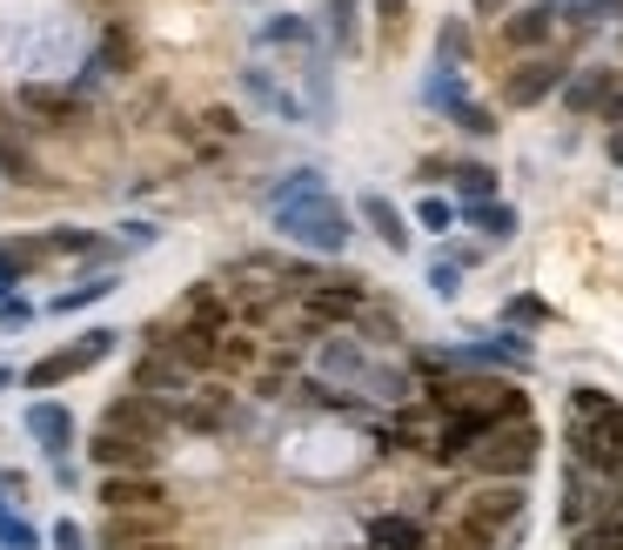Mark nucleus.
<instances>
[{"label": "nucleus", "mask_w": 623, "mask_h": 550, "mask_svg": "<svg viewBox=\"0 0 623 550\" xmlns=\"http://www.w3.org/2000/svg\"><path fill=\"white\" fill-rule=\"evenodd\" d=\"M261 202H269V222L289 235V242H302V249H315V256H342V249H348V215H342V202L329 195L322 175L296 169V175H282Z\"/></svg>", "instance_id": "f257e3e1"}, {"label": "nucleus", "mask_w": 623, "mask_h": 550, "mask_svg": "<svg viewBox=\"0 0 623 550\" xmlns=\"http://www.w3.org/2000/svg\"><path fill=\"white\" fill-rule=\"evenodd\" d=\"M570 456L577 470H590V477H623V403L603 397V389L577 382L570 389Z\"/></svg>", "instance_id": "f03ea898"}, {"label": "nucleus", "mask_w": 623, "mask_h": 550, "mask_svg": "<svg viewBox=\"0 0 623 550\" xmlns=\"http://www.w3.org/2000/svg\"><path fill=\"white\" fill-rule=\"evenodd\" d=\"M315 369H322V382H335V389H369V397H389V403L409 397V376L383 369L355 336H329V343L315 349Z\"/></svg>", "instance_id": "7ed1b4c3"}, {"label": "nucleus", "mask_w": 623, "mask_h": 550, "mask_svg": "<svg viewBox=\"0 0 623 550\" xmlns=\"http://www.w3.org/2000/svg\"><path fill=\"white\" fill-rule=\"evenodd\" d=\"M537 456H544V436H537V423H529V417L496 423V430L470 450V463H476L483 484H523L529 470H537Z\"/></svg>", "instance_id": "20e7f679"}, {"label": "nucleus", "mask_w": 623, "mask_h": 550, "mask_svg": "<svg viewBox=\"0 0 623 550\" xmlns=\"http://www.w3.org/2000/svg\"><path fill=\"white\" fill-rule=\"evenodd\" d=\"M121 349V330H87L80 343H67V349H54V356H41L34 369H28V389H61L67 376H80V369H95V363H108Z\"/></svg>", "instance_id": "39448f33"}, {"label": "nucleus", "mask_w": 623, "mask_h": 550, "mask_svg": "<svg viewBox=\"0 0 623 550\" xmlns=\"http://www.w3.org/2000/svg\"><path fill=\"white\" fill-rule=\"evenodd\" d=\"M302 309H309L315 330L355 323V316L369 309V282H355V276H315V282H302Z\"/></svg>", "instance_id": "423d86ee"}, {"label": "nucleus", "mask_w": 623, "mask_h": 550, "mask_svg": "<svg viewBox=\"0 0 623 550\" xmlns=\"http://www.w3.org/2000/svg\"><path fill=\"white\" fill-rule=\"evenodd\" d=\"M195 382H202V376H195L182 356H168V349H154V343H148V349L135 356V382H128V389H141V397H154V403H168V410H174Z\"/></svg>", "instance_id": "0eeeda50"}, {"label": "nucleus", "mask_w": 623, "mask_h": 550, "mask_svg": "<svg viewBox=\"0 0 623 550\" xmlns=\"http://www.w3.org/2000/svg\"><path fill=\"white\" fill-rule=\"evenodd\" d=\"M95 430H115V436L161 443L174 423H168V403H154V397H141V389H128V397H115V403L101 410V423H95Z\"/></svg>", "instance_id": "6e6552de"}, {"label": "nucleus", "mask_w": 623, "mask_h": 550, "mask_svg": "<svg viewBox=\"0 0 623 550\" xmlns=\"http://www.w3.org/2000/svg\"><path fill=\"white\" fill-rule=\"evenodd\" d=\"M95 497H101V517H115V510H168L174 504L154 470H121V477H101Z\"/></svg>", "instance_id": "1a4fd4ad"}, {"label": "nucleus", "mask_w": 623, "mask_h": 550, "mask_svg": "<svg viewBox=\"0 0 623 550\" xmlns=\"http://www.w3.org/2000/svg\"><path fill=\"white\" fill-rule=\"evenodd\" d=\"M168 423H174V430H195V436H215V430L235 423V397H228L222 382H195L189 397L168 410Z\"/></svg>", "instance_id": "9d476101"}, {"label": "nucleus", "mask_w": 623, "mask_h": 550, "mask_svg": "<svg viewBox=\"0 0 623 550\" xmlns=\"http://www.w3.org/2000/svg\"><path fill=\"white\" fill-rule=\"evenodd\" d=\"M523 504H529V497H523V484H476V490L456 504V517L496 537V530H509V524L523 517Z\"/></svg>", "instance_id": "9b49d317"}, {"label": "nucleus", "mask_w": 623, "mask_h": 550, "mask_svg": "<svg viewBox=\"0 0 623 550\" xmlns=\"http://www.w3.org/2000/svg\"><path fill=\"white\" fill-rule=\"evenodd\" d=\"M87 463H95V477H121V470H154V463H161V443L95 430V443H87Z\"/></svg>", "instance_id": "f8f14e48"}, {"label": "nucleus", "mask_w": 623, "mask_h": 550, "mask_svg": "<svg viewBox=\"0 0 623 550\" xmlns=\"http://www.w3.org/2000/svg\"><path fill=\"white\" fill-rule=\"evenodd\" d=\"M168 524H174V504L168 510H115V517H101L95 550H141V543L168 537Z\"/></svg>", "instance_id": "ddd939ff"}, {"label": "nucleus", "mask_w": 623, "mask_h": 550, "mask_svg": "<svg viewBox=\"0 0 623 550\" xmlns=\"http://www.w3.org/2000/svg\"><path fill=\"white\" fill-rule=\"evenodd\" d=\"M241 95H248L261 115H276V121H296V128L309 121V101H302V95H289V88H282V74H276V67H261V61H255V67H241Z\"/></svg>", "instance_id": "4468645a"}, {"label": "nucleus", "mask_w": 623, "mask_h": 550, "mask_svg": "<svg viewBox=\"0 0 623 550\" xmlns=\"http://www.w3.org/2000/svg\"><path fill=\"white\" fill-rule=\"evenodd\" d=\"M550 88H563V61H550V54H529V61L509 74V82H503V101H509V108H537Z\"/></svg>", "instance_id": "2eb2a0df"}, {"label": "nucleus", "mask_w": 623, "mask_h": 550, "mask_svg": "<svg viewBox=\"0 0 623 550\" xmlns=\"http://www.w3.org/2000/svg\"><path fill=\"white\" fill-rule=\"evenodd\" d=\"M28 436L61 463L67 450H74V417H67V403H54V397H41V403H28Z\"/></svg>", "instance_id": "dca6fc26"}, {"label": "nucleus", "mask_w": 623, "mask_h": 550, "mask_svg": "<svg viewBox=\"0 0 623 550\" xmlns=\"http://www.w3.org/2000/svg\"><path fill=\"white\" fill-rule=\"evenodd\" d=\"M570 550H623V490H610L603 510L570 530Z\"/></svg>", "instance_id": "f3484780"}, {"label": "nucleus", "mask_w": 623, "mask_h": 550, "mask_svg": "<svg viewBox=\"0 0 623 550\" xmlns=\"http://www.w3.org/2000/svg\"><path fill=\"white\" fill-rule=\"evenodd\" d=\"M21 108L41 121V128H74L80 121V95H61V88H21Z\"/></svg>", "instance_id": "a211bd4d"}, {"label": "nucleus", "mask_w": 623, "mask_h": 550, "mask_svg": "<svg viewBox=\"0 0 623 550\" xmlns=\"http://www.w3.org/2000/svg\"><path fill=\"white\" fill-rule=\"evenodd\" d=\"M369 550H429L422 517H369Z\"/></svg>", "instance_id": "6ab92c4d"}, {"label": "nucleus", "mask_w": 623, "mask_h": 550, "mask_svg": "<svg viewBox=\"0 0 623 550\" xmlns=\"http://www.w3.org/2000/svg\"><path fill=\"white\" fill-rule=\"evenodd\" d=\"M241 369H261V336H241V330H228V336L215 343V363H208V376H241Z\"/></svg>", "instance_id": "aec40b11"}, {"label": "nucleus", "mask_w": 623, "mask_h": 550, "mask_svg": "<svg viewBox=\"0 0 623 550\" xmlns=\"http://www.w3.org/2000/svg\"><path fill=\"white\" fill-rule=\"evenodd\" d=\"M550 28H557V14H550V8H516V14L503 21V41H509V47H544V41H550Z\"/></svg>", "instance_id": "412c9836"}, {"label": "nucleus", "mask_w": 623, "mask_h": 550, "mask_svg": "<svg viewBox=\"0 0 623 550\" xmlns=\"http://www.w3.org/2000/svg\"><path fill=\"white\" fill-rule=\"evenodd\" d=\"M610 82H616L610 67H590V74H577V82L563 88V108H570V115H590V108H603V101H610Z\"/></svg>", "instance_id": "4be33fe9"}, {"label": "nucleus", "mask_w": 623, "mask_h": 550, "mask_svg": "<svg viewBox=\"0 0 623 550\" xmlns=\"http://www.w3.org/2000/svg\"><path fill=\"white\" fill-rule=\"evenodd\" d=\"M363 215H369V228L383 235V249H396V256L409 249V228H402V215H396V202H383V195H369V202H363Z\"/></svg>", "instance_id": "5701e85b"}, {"label": "nucleus", "mask_w": 623, "mask_h": 550, "mask_svg": "<svg viewBox=\"0 0 623 550\" xmlns=\"http://www.w3.org/2000/svg\"><path fill=\"white\" fill-rule=\"evenodd\" d=\"M376 41L396 54L409 41V0H376Z\"/></svg>", "instance_id": "b1692460"}, {"label": "nucleus", "mask_w": 623, "mask_h": 550, "mask_svg": "<svg viewBox=\"0 0 623 550\" xmlns=\"http://www.w3.org/2000/svg\"><path fill=\"white\" fill-rule=\"evenodd\" d=\"M0 550H41V530L28 517H14L8 497H0Z\"/></svg>", "instance_id": "393cba45"}, {"label": "nucleus", "mask_w": 623, "mask_h": 550, "mask_svg": "<svg viewBox=\"0 0 623 550\" xmlns=\"http://www.w3.org/2000/svg\"><path fill=\"white\" fill-rule=\"evenodd\" d=\"M121 282L115 276H95V282H80V289H67V295H54L47 309H54V316H67V309H87V302H101V295H115Z\"/></svg>", "instance_id": "a878e982"}, {"label": "nucleus", "mask_w": 623, "mask_h": 550, "mask_svg": "<svg viewBox=\"0 0 623 550\" xmlns=\"http://www.w3.org/2000/svg\"><path fill=\"white\" fill-rule=\"evenodd\" d=\"M41 242H47V256L61 249V256H95L101 249V235H87V228H54V235H41ZM108 256V249H101Z\"/></svg>", "instance_id": "bb28decb"}, {"label": "nucleus", "mask_w": 623, "mask_h": 550, "mask_svg": "<svg viewBox=\"0 0 623 550\" xmlns=\"http://www.w3.org/2000/svg\"><path fill=\"white\" fill-rule=\"evenodd\" d=\"M0 169H8L14 182H41V169H34V154H28V148H21V141L8 134V128H0Z\"/></svg>", "instance_id": "cd10ccee"}, {"label": "nucleus", "mask_w": 623, "mask_h": 550, "mask_svg": "<svg viewBox=\"0 0 623 550\" xmlns=\"http://www.w3.org/2000/svg\"><path fill=\"white\" fill-rule=\"evenodd\" d=\"M355 14H363V0H329V34H335L342 54L355 47Z\"/></svg>", "instance_id": "c85d7f7f"}, {"label": "nucleus", "mask_w": 623, "mask_h": 550, "mask_svg": "<svg viewBox=\"0 0 623 550\" xmlns=\"http://www.w3.org/2000/svg\"><path fill=\"white\" fill-rule=\"evenodd\" d=\"M476 222H483V235H490V242H509V235H516V208H476Z\"/></svg>", "instance_id": "c756f323"}, {"label": "nucleus", "mask_w": 623, "mask_h": 550, "mask_svg": "<svg viewBox=\"0 0 623 550\" xmlns=\"http://www.w3.org/2000/svg\"><path fill=\"white\" fill-rule=\"evenodd\" d=\"M456 188H463L470 202H490V195H496V169H456Z\"/></svg>", "instance_id": "7c9ffc66"}, {"label": "nucleus", "mask_w": 623, "mask_h": 550, "mask_svg": "<svg viewBox=\"0 0 623 550\" xmlns=\"http://www.w3.org/2000/svg\"><path fill=\"white\" fill-rule=\"evenodd\" d=\"M54 550H87V530H80L74 517H61V524H54Z\"/></svg>", "instance_id": "2f4dec72"}, {"label": "nucleus", "mask_w": 623, "mask_h": 550, "mask_svg": "<svg viewBox=\"0 0 623 550\" xmlns=\"http://www.w3.org/2000/svg\"><path fill=\"white\" fill-rule=\"evenodd\" d=\"M450 222H456V208H450V202H422V228H436V235H442Z\"/></svg>", "instance_id": "473e14b6"}, {"label": "nucleus", "mask_w": 623, "mask_h": 550, "mask_svg": "<svg viewBox=\"0 0 623 550\" xmlns=\"http://www.w3.org/2000/svg\"><path fill=\"white\" fill-rule=\"evenodd\" d=\"M429 282H436V295H442V302H450V295H456V289H463V282H456V269H450V262H436V269H429Z\"/></svg>", "instance_id": "72a5a7b5"}, {"label": "nucleus", "mask_w": 623, "mask_h": 550, "mask_svg": "<svg viewBox=\"0 0 623 550\" xmlns=\"http://www.w3.org/2000/svg\"><path fill=\"white\" fill-rule=\"evenodd\" d=\"M442 54H450V61H463V28H456V21L442 28Z\"/></svg>", "instance_id": "f704fd0d"}, {"label": "nucleus", "mask_w": 623, "mask_h": 550, "mask_svg": "<svg viewBox=\"0 0 623 550\" xmlns=\"http://www.w3.org/2000/svg\"><path fill=\"white\" fill-rule=\"evenodd\" d=\"M14 282H21V276H14V269H8V262H0V295H8V289H14Z\"/></svg>", "instance_id": "c9c22d12"}, {"label": "nucleus", "mask_w": 623, "mask_h": 550, "mask_svg": "<svg viewBox=\"0 0 623 550\" xmlns=\"http://www.w3.org/2000/svg\"><path fill=\"white\" fill-rule=\"evenodd\" d=\"M141 550H182V543H174V537H154V543H141Z\"/></svg>", "instance_id": "e433bc0d"}, {"label": "nucleus", "mask_w": 623, "mask_h": 550, "mask_svg": "<svg viewBox=\"0 0 623 550\" xmlns=\"http://www.w3.org/2000/svg\"><path fill=\"white\" fill-rule=\"evenodd\" d=\"M496 8H503V0H476V14H496Z\"/></svg>", "instance_id": "4c0bfd02"}, {"label": "nucleus", "mask_w": 623, "mask_h": 550, "mask_svg": "<svg viewBox=\"0 0 623 550\" xmlns=\"http://www.w3.org/2000/svg\"><path fill=\"white\" fill-rule=\"evenodd\" d=\"M8 382H14V369H8V363H0V389H8Z\"/></svg>", "instance_id": "58836bf2"}, {"label": "nucleus", "mask_w": 623, "mask_h": 550, "mask_svg": "<svg viewBox=\"0 0 623 550\" xmlns=\"http://www.w3.org/2000/svg\"><path fill=\"white\" fill-rule=\"evenodd\" d=\"M115 8H121V0H115Z\"/></svg>", "instance_id": "ea45409f"}]
</instances>
